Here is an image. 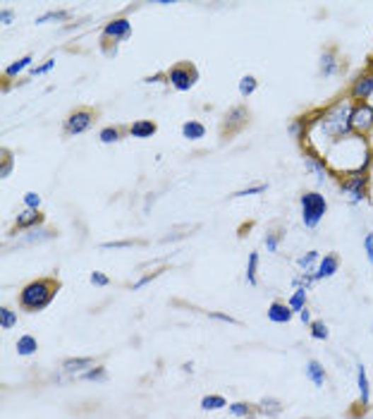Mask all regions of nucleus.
<instances>
[{
    "mask_svg": "<svg viewBox=\"0 0 373 419\" xmlns=\"http://www.w3.org/2000/svg\"><path fill=\"white\" fill-rule=\"evenodd\" d=\"M15 350L17 354H22V357H31V354H36V350H39V342H36V338L31 333H24L17 338Z\"/></svg>",
    "mask_w": 373,
    "mask_h": 419,
    "instance_id": "4be33fe9",
    "label": "nucleus"
},
{
    "mask_svg": "<svg viewBox=\"0 0 373 419\" xmlns=\"http://www.w3.org/2000/svg\"><path fill=\"white\" fill-rule=\"evenodd\" d=\"M340 187H343L345 194H350L352 201H362L369 196V175H350V177H343V180H338Z\"/></svg>",
    "mask_w": 373,
    "mask_h": 419,
    "instance_id": "9b49d317",
    "label": "nucleus"
},
{
    "mask_svg": "<svg viewBox=\"0 0 373 419\" xmlns=\"http://www.w3.org/2000/svg\"><path fill=\"white\" fill-rule=\"evenodd\" d=\"M62 290V281L58 278V273H46V276H36L27 281L17 293V304H20L22 312L27 314H39L43 309L50 307V302L55 300Z\"/></svg>",
    "mask_w": 373,
    "mask_h": 419,
    "instance_id": "f257e3e1",
    "label": "nucleus"
},
{
    "mask_svg": "<svg viewBox=\"0 0 373 419\" xmlns=\"http://www.w3.org/2000/svg\"><path fill=\"white\" fill-rule=\"evenodd\" d=\"M31 60H34V55H24V58L15 60L12 65L5 67V72H3V91H10V79H15L17 74L24 72V69L31 65Z\"/></svg>",
    "mask_w": 373,
    "mask_h": 419,
    "instance_id": "f3484780",
    "label": "nucleus"
},
{
    "mask_svg": "<svg viewBox=\"0 0 373 419\" xmlns=\"http://www.w3.org/2000/svg\"><path fill=\"white\" fill-rule=\"evenodd\" d=\"M158 132V125L154 120H137V123L130 125V137H137V139H149L154 137Z\"/></svg>",
    "mask_w": 373,
    "mask_h": 419,
    "instance_id": "6ab92c4d",
    "label": "nucleus"
},
{
    "mask_svg": "<svg viewBox=\"0 0 373 419\" xmlns=\"http://www.w3.org/2000/svg\"><path fill=\"white\" fill-rule=\"evenodd\" d=\"M299 319L304 321L306 326H309V323H311V314H309V309H302V312H299Z\"/></svg>",
    "mask_w": 373,
    "mask_h": 419,
    "instance_id": "a18cd8bd",
    "label": "nucleus"
},
{
    "mask_svg": "<svg viewBox=\"0 0 373 419\" xmlns=\"http://www.w3.org/2000/svg\"><path fill=\"white\" fill-rule=\"evenodd\" d=\"M12 168H15V154H12V149L3 147L0 149V177H10L12 175Z\"/></svg>",
    "mask_w": 373,
    "mask_h": 419,
    "instance_id": "a878e982",
    "label": "nucleus"
},
{
    "mask_svg": "<svg viewBox=\"0 0 373 419\" xmlns=\"http://www.w3.org/2000/svg\"><path fill=\"white\" fill-rule=\"evenodd\" d=\"M306 376L314 381V386H323L326 384V379H328V374H326V367L321 364L319 359H309L306 362Z\"/></svg>",
    "mask_w": 373,
    "mask_h": 419,
    "instance_id": "5701e85b",
    "label": "nucleus"
},
{
    "mask_svg": "<svg viewBox=\"0 0 373 419\" xmlns=\"http://www.w3.org/2000/svg\"><path fill=\"white\" fill-rule=\"evenodd\" d=\"M364 252H366V257H369V262L373 266V233H369L364 238Z\"/></svg>",
    "mask_w": 373,
    "mask_h": 419,
    "instance_id": "79ce46f5",
    "label": "nucleus"
},
{
    "mask_svg": "<svg viewBox=\"0 0 373 419\" xmlns=\"http://www.w3.org/2000/svg\"><path fill=\"white\" fill-rule=\"evenodd\" d=\"M289 309H292L294 314H299L302 309H306V290L304 288H297L292 297H289Z\"/></svg>",
    "mask_w": 373,
    "mask_h": 419,
    "instance_id": "c756f323",
    "label": "nucleus"
},
{
    "mask_svg": "<svg viewBox=\"0 0 373 419\" xmlns=\"http://www.w3.org/2000/svg\"><path fill=\"white\" fill-rule=\"evenodd\" d=\"M309 333H311V338H316V340H328L331 338V331H328V326L323 321H311L309 323Z\"/></svg>",
    "mask_w": 373,
    "mask_h": 419,
    "instance_id": "2f4dec72",
    "label": "nucleus"
},
{
    "mask_svg": "<svg viewBox=\"0 0 373 419\" xmlns=\"http://www.w3.org/2000/svg\"><path fill=\"white\" fill-rule=\"evenodd\" d=\"M15 323H17V314L12 312L10 307H5V304H3V307H0V326H3V328H12Z\"/></svg>",
    "mask_w": 373,
    "mask_h": 419,
    "instance_id": "c9c22d12",
    "label": "nucleus"
},
{
    "mask_svg": "<svg viewBox=\"0 0 373 419\" xmlns=\"http://www.w3.org/2000/svg\"><path fill=\"white\" fill-rule=\"evenodd\" d=\"M285 235H287V228H285V223H282L280 218L270 220L268 228H265V235H263L265 250L277 252V250H280V245H282V240H285Z\"/></svg>",
    "mask_w": 373,
    "mask_h": 419,
    "instance_id": "ddd939ff",
    "label": "nucleus"
},
{
    "mask_svg": "<svg viewBox=\"0 0 373 419\" xmlns=\"http://www.w3.org/2000/svg\"><path fill=\"white\" fill-rule=\"evenodd\" d=\"M41 196L36 194V192H27L24 194V208H41Z\"/></svg>",
    "mask_w": 373,
    "mask_h": 419,
    "instance_id": "a19ab883",
    "label": "nucleus"
},
{
    "mask_svg": "<svg viewBox=\"0 0 373 419\" xmlns=\"http://www.w3.org/2000/svg\"><path fill=\"white\" fill-rule=\"evenodd\" d=\"M371 94H373V69L366 67L364 72H359L357 77H354L347 96H350L352 101H369Z\"/></svg>",
    "mask_w": 373,
    "mask_h": 419,
    "instance_id": "9d476101",
    "label": "nucleus"
},
{
    "mask_svg": "<svg viewBox=\"0 0 373 419\" xmlns=\"http://www.w3.org/2000/svg\"><path fill=\"white\" fill-rule=\"evenodd\" d=\"M251 125V108L246 104H235L230 106L220 118V142L227 144L235 137H239L246 127Z\"/></svg>",
    "mask_w": 373,
    "mask_h": 419,
    "instance_id": "f03ea898",
    "label": "nucleus"
},
{
    "mask_svg": "<svg viewBox=\"0 0 373 419\" xmlns=\"http://www.w3.org/2000/svg\"><path fill=\"white\" fill-rule=\"evenodd\" d=\"M350 67V60L343 50L338 48V43H326L323 50H321V58H319V74L321 77H340V74L347 72Z\"/></svg>",
    "mask_w": 373,
    "mask_h": 419,
    "instance_id": "20e7f679",
    "label": "nucleus"
},
{
    "mask_svg": "<svg viewBox=\"0 0 373 419\" xmlns=\"http://www.w3.org/2000/svg\"><path fill=\"white\" fill-rule=\"evenodd\" d=\"M101 118V108L96 106H74L62 120V137H77L91 130L96 125V120Z\"/></svg>",
    "mask_w": 373,
    "mask_h": 419,
    "instance_id": "7ed1b4c3",
    "label": "nucleus"
},
{
    "mask_svg": "<svg viewBox=\"0 0 373 419\" xmlns=\"http://www.w3.org/2000/svg\"><path fill=\"white\" fill-rule=\"evenodd\" d=\"M350 127L357 137L371 139V135H373V106L369 104V101H352Z\"/></svg>",
    "mask_w": 373,
    "mask_h": 419,
    "instance_id": "0eeeda50",
    "label": "nucleus"
},
{
    "mask_svg": "<svg viewBox=\"0 0 373 419\" xmlns=\"http://www.w3.org/2000/svg\"><path fill=\"white\" fill-rule=\"evenodd\" d=\"M58 228L55 225H41V228H34V230L24 233L20 240H17L15 245L10 247V250H27V247H36V245H46L50 240L58 238Z\"/></svg>",
    "mask_w": 373,
    "mask_h": 419,
    "instance_id": "1a4fd4ad",
    "label": "nucleus"
},
{
    "mask_svg": "<svg viewBox=\"0 0 373 419\" xmlns=\"http://www.w3.org/2000/svg\"><path fill=\"white\" fill-rule=\"evenodd\" d=\"M182 137L189 139V142H197V139H204V137H206V127H204V123H199V120H187V123L182 125Z\"/></svg>",
    "mask_w": 373,
    "mask_h": 419,
    "instance_id": "b1692460",
    "label": "nucleus"
},
{
    "mask_svg": "<svg viewBox=\"0 0 373 419\" xmlns=\"http://www.w3.org/2000/svg\"><path fill=\"white\" fill-rule=\"evenodd\" d=\"M265 314H268V319L273 323H287L294 316V312L289 309V304L282 302V300L270 302V307H268V312H265Z\"/></svg>",
    "mask_w": 373,
    "mask_h": 419,
    "instance_id": "a211bd4d",
    "label": "nucleus"
},
{
    "mask_svg": "<svg viewBox=\"0 0 373 419\" xmlns=\"http://www.w3.org/2000/svg\"><path fill=\"white\" fill-rule=\"evenodd\" d=\"M256 89H258V79L254 74H244V77L239 79V94H242V96H251Z\"/></svg>",
    "mask_w": 373,
    "mask_h": 419,
    "instance_id": "473e14b6",
    "label": "nucleus"
},
{
    "mask_svg": "<svg viewBox=\"0 0 373 419\" xmlns=\"http://www.w3.org/2000/svg\"><path fill=\"white\" fill-rule=\"evenodd\" d=\"M227 408V400L220 396V393H208V396L201 398V410L213 412V410H223Z\"/></svg>",
    "mask_w": 373,
    "mask_h": 419,
    "instance_id": "bb28decb",
    "label": "nucleus"
},
{
    "mask_svg": "<svg viewBox=\"0 0 373 419\" xmlns=\"http://www.w3.org/2000/svg\"><path fill=\"white\" fill-rule=\"evenodd\" d=\"M88 281H91V285H96V288H105V285H110V278L101 271H93L91 276H88Z\"/></svg>",
    "mask_w": 373,
    "mask_h": 419,
    "instance_id": "ea45409f",
    "label": "nucleus"
},
{
    "mask_svg": "<svg viewBox=\"0 0 373 419\" xmlns=\"http://www.w3.org/2000/svg\"><path fill=\"white\" fill-rule=\"evenodd\" d=\"M130 137V125H108L98 132L101 144H117Z\"/></svg>",
    "mask_w": 373,
    "mask_h": 419,
    "instance_id": "dca6fc26",
    "label": "nucleus"
},
{
    "mask_svg": "<svg viewBox=\"0 0 373 419\" xmlns=\"http://www.w3.org/2000/svg\"><path fill=\"white\" fill-rule=\"evenodd\" d=\"M227 410H230V415L237 417V419H254V417H258V405L246 403V400H242V403L227 405Z\"/></svg>",
    "mask_w": 373,
    "mask_h": 419,
    "instance_id": "aec40b11",
    "label": "nucleus"
},
{
    "mask_svg": "<svg viewBox=\"0 0 373 419\" xmlns=\"http://www.w3.org/2000/svg\"><path fill=\"white\" fill-rule=\"evenodd\" d=\"M41 225H46V213H43L41 208H24L10 228V238H17V235H24Z\"/></svg>",
    "mask_w": 373,
    "mask_h": 419,
    "instance_id": "6e6552de",
    "label": "nucleus"
},
{
    "mask_svg": "<svg viewBox=\"0 0 373 419\" xmlns=\"http://www.w3.org/2000/svg\"><path fill=\"white\" fill-rule=\"evenodd\" d=\"M256 271H258V252H249V259H246V283L249 285H258V276H256Z\"/></svg>",
    "mask_w": 373,
    "mask_h": 419,
    "instance_id": "c85d7f7f",
    "label": "nucleus"
},
{
    "mask_svg": "<svg viewBox=\"0 0 373 419\" xmlns=\"http://www.w3.org/2000/svg\"><path fill=\"white\" fill-rule=\"evenodd\" d=\"M299 204H302V220H304V225L309 230H314L328 213L326 196L321 192H304L299 196Z\"/></svg>",
    "mask_w": 373,
    "mask_h": 419,
    "instance_id": "39448f33",
    "label": "nucleus"
},
{
    "mask_svg": "<svg viewBox=\"0 0 373 419\" xmlns=\"http://www.w3.org/2000/svg\"><path fill=\"white\" fill-rule=\"evenodd\" d=\"M67 17V12L65 10H58V12H48V15H41V17H36V24H46V22H60V20H65Z\"/></svg>",
    "mask_w": 373,
    "mask_h": 419,
    "instance_id": "4c0bfd02",
    "label": "nucleus"
},
{
    "mask_svg": "<svg viewBox=\"0 0 373 419\" xmlns=\"http://www.w3.org/2000/svg\"><path fill=\"white\" fill-rule=\"evenodd\" d=\"M168 271V266H161V269H154V271H149V273H144L139 281H134L130 285V290H139V288H144V285H149L151 281H156L158 276H163V273Z\"/></svg>",
    "mask_w": 373,
    "mask_h": 419,
    "instance_id": "7c9ffc66",
    "label": "nucleus"
},
{
    "mask_svg": "<svg viewBox=\"0 0 373 419\" xmlns=\"http://www.w3.org/2000/svg\"><path fill=\"white\" fill-rule=\"evenodd\" d=\"M297 266L302 269V273H311L314 269H319V252L316 250L304 252L299 259H297Z\"/></svg>",
    "mask_w": 373,
    "mask_h": 419,
    "instance_id": "cd10ccee",
    "label": "nucleus"
},
{
    "mask_svg": "<svg viewBox=\"0 0 373 419\" xmlns=\"http://www.w3.org/2000/svg\"><path fill=\"white\" fill-rule=\"evenodd\" d=\"M12 20H15V12H12V10H3V24H10Z\"/></svg>",
    "mask_w": 373,
    "mask_h": 419,
    "instance_id": "c03bdc74",
    "label": "nucleus"
},
{
    "mask_svg": "<svg viewBox=\"0 0 373 419\" xmlns=\"http://www.w3.org/2000/svg\"><path fill=\"white\" fill-rule=\"evenodd\" d=\"M166 74H168V84L173 86L175 91H189V89L199 82V67L194 65L192 60L175 62V65H170Z\"/></svg>",
    "mask_w": 373,
    "mask_h": 419,
    "instance_id": "423d86ee",
    "label": "nucleus"
},
{
    "mask_svg": "<svg viewBox=\"0 0 373 419\" xmlns=\"http://www.w3.org/2000/svg\"><path fill=\"white\" fill-rule=\"evenodd\" d=\"M366 415H369V405H364L362 400H357V403L347 410V419H364Z\"/></svg>",
    "mask_w": 373,
    "mask_h": 419,
    "instance_id": "e433bc0d",
    "label": "nucleus"
},
{
    "mask_svg": "<svg viewBox=\"0 0 373 419\" xmlns=\"http://www.w3.org/2000/svg\"><path fill=\"white\" fill-rule=\"evenodd\" d=\"M366 67H371V69H373V55L369 58V62H366Z\"/></svg>",
    "mask_w": 373,
    "mask_h": 419,
    "instance_id": "49530a36",
    "label": "nucleus"
},
{
    "mask_svg": "<svg viewBox=\"0 0 373 419\" xmlns=\"http://www.w3.org/2000/svg\"><path fill=\"white\" fill-rule=\"evenodd\" d=\"M357 384H359V400L364 405H371V386H369V376H366L364 364L357 367Z\"/></svg>",
    "mask_w": 373,
    "mask_h": 419,
    "instance_id": "393cba45",
    "label": "nucleus"
},
{
    "mask_svg": "<svg viewBox=\"0 0 373 419\" xmlns=\"http://www.w3.org/2000/svg\"><path fill=\"white\" fill-rule=\"evenodd\" d=\"M79 379H84V381H105V379H108V371H105L103 364H96V367H91L88 371L81 374Z\"/></svg>",
    "mask_w": 373,
    "mask_h": 419,
    "instance_id": "f704fd0d",
    "label": "nucleus"
},
{
    "mask_svg": "<svg viewBox=\"0 0 373 419\" xmlns=\"http://www.w3.org/2000/svg\"><path fill=\"white\" fill-rule=\"evenodd\" d=\"M101 36H105V39H110L115 43H122L132 36V24H130L127 17H113L110 22H105Z\"/></svg>",
    "mask_w": 373,
    "mask_h": 419,
    "instance_id": "f8f14e48",
    "label": "nucleus"
},
{
    "mask_svg": "<svg viewBox=\"0 0 373 419\" xmlns=\"http://www.w3.org/2000/svg\"><path fill=\"white\" fill-rule=\"evenodd\" d=\"M53 65H55V62H53V60H48L46 65H41V67H34V69H31V74H34V77H36V74H43V72H48V69H53Z\"/></svg>",
    "mask_w": 373,
    "mask_h": 419,
    "instance_id": "37998d69",
    "label": "nucleus"
},
{
    "mask_svg": "<svg viewBox=\"0 0 373 419\" xmlns=\"http://www.w3.org/2000/svg\"><path fill=\"white\" fill-rule=\"evenodd\" d=\"M96 364H98V357H69L62 362V371L69 374V376H81V374Z\"/></svg>",
    "mask_w": 373,
    "mask_h": 419,
    "instance_id": "2eb2a0df",
    "label": "nucleus"
},
{
    "mask_svg": "<svg viewBox=\"0 0 373 419\" xmlns=\"http://www.w3.org/2000/svg\"><path fill=\"white\" fill-rule=\"evenodd\" d=\"M282 410H285V405H282L277 398L258 400V415L261 417H277V415H282Z\"/></svg>",
    "mask_w": 373,
    "mask_h": 419,
    "instance_id": "412c9836",
    "label": "nucleus"
},
{
    "mask_svg": "<svg viewBox=\"0 0 373 419\" xmlns=\"http://www.w3.org/2000/svg\"><path fill=\"white\" fill-rule=\"evenodd\" d=\"M137 245H147V240H117V242H103L101 250H127V247H137Z\"/></svg>",
    "mask_w": 373,
    "mask_h": 419,
    "instance_id": "72a5a7b5",
    "label": "nucleus"
},
{
    "mask_svg": "<svg viewBox=\"0 0 373 419\" xmlns=\"http://www.w3.org/2000/svg\"><path fill=\"white\" fill-rule=\"evenodd\" d=\"M340 264H343V259H340L338 252H328L323 259L319 262V269H316V281H326V278H333L335 273L340 271Z\"/></svg>",
    "mask_w": 373,
    "mask_h": 419,
    "instance_id": "4468645a",
    "label": "nucleus"
},
{
    "mask_svg": "<svg viewBox=\"0 0 373 419\" xmlns=\"http://www.w3.org/2000/svg\"><path fill=\"white\" fill-rule=\"evenodd\" d=\"M265 189H268V185H265V182H261V185H251V187L242 189V192H235V194H232V196H237V199H242V196L261 194V192H265Z\"/></svg>",
    "mask_w": 373,
    "mask_h": 419,
    "instance_id": "58836bf2",
    "label": "nucleus"
}]
</instances>
